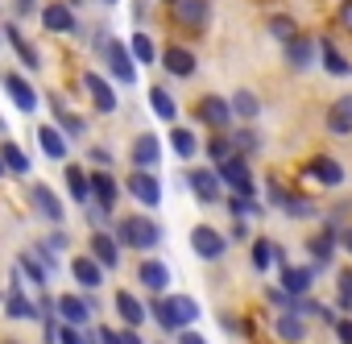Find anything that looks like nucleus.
Returning a JSON list of instances; mask_svg holds the SVG:
<instances>
[{
    "label": "nucleus",
    "mask_w": 352,
    "mask_h": 344,
    "mask_svg": "<svg viewBox=\"0 0 352 344\" xmlns=\"http://www.w3.org/2000/svg\"><path fill=\"white\" fill-rule=\"evenodd\" d=\"M116 241L124 249H137V253H149L162 245V224L153 216H124L116 220Z\"/></svg>",
    "instance_id": "f257e3e1"
},
{
    "label": "nucleus",
    "mask_w": 352,
    "mask_h": 344,
    "mask_svg": "<svg viewBox=\"0 0 352 344\" xmlns=\"http://www.w3.org/2000/svg\"><path fill=\"white\" fill-rule=\"evenodd\" d=\"M149 311H153V319L162 323V332H183V327H191V323L199 319V303H195L191 294H170V299H157Z\"/></svg>",
    "instance_id": "f03ea898"
},
{
    "label": "nucleus",
    "mask_w": 352,
    "mask_h": 344,
    "mask_svg": "<svg viewBox=\"0 0 352 344\" xmlns=\"http://www.w3.org/2000/svg\"><path fill=\"white\" fill-rule=\"evenodd\" d=\"M220 170H216V175H220V183L224 187H232V195H253L257 187H253V175H249V162L241 158V153H228L224 162H216Z\"/></svg>",
    "instance_id": "7ed1b4c3"
},
{
    "label": "nucleus",
    "mask_w": 352,
    "mask_h": 344,
    "mask_svg": "<svg viewBox=\"0 0 352 344\" xmlns=\"http://www.w3.org/2000/svg\"><path fill=\"white\" fill-rule=\"evenodd\" d=\"M100 46H104V63H108L112 79H116V83H137V63H133L129 46L116 42V38H104Z\"/></svg>",
    "instance_id": "20e7f679"
},
{
    "label": "nucleus",
    "mask_w": 352,
    "mask_h": 344,
    "mask_svg": "<svg viewBox=\"0 0 352 344\" xmlns=\"http://www.w3.org/2000/svg\"><path fill=\"white\" fill-rule=\"evenodd\" d=\"M124 191H129L141 208H157V204H162V183L153 179V170H133L129 183H124Z\"/></svg>",
    "instance_id": "39448f33"
},
{
    "label": "nucleus",
    "mask_w": 352,
    "mask_h": 344,
    "mask_svg": "<svg viewBox=\"0 0 352 344\" xmlns=\"http://www.w3.org/2000/svg\"><path fill=\"white\" fill-rule=\"evenodd\" d=\"M195 116H199L212 133H228V125H232V108H228V100H220V96H204L199 108H195Z\"/></svg>",
    "instance_id": "423d86ee"
},
{
    "label": "nucleus",
    "mask_w": 352,
    "mask_h": 344,
    "mask_svg": "<svg viewBox=\"0 0 352 344\" xmlns=\"http://www.w3.org/2000/svg\"><path fill=\"white\" fill-rule=\"evenodd\" d=\"M191 249H195V257H204V261H220L224 249H228V241H224L212 224H199V228H191Z\"/></svg>",
    "instance_id": "0eeeda50"
},
{
    "label": "nucleus",
    "mask_w": 352,
    "mask_h": 344,
    "mask_svg": "<svg viewBox=\"0 0 352 344\" xmlns=\"http://www.w3.org/2000/svg\"><path fill=\"white\" fill-rule=\"evenodd\" d=\"M30 200H34V208H38V216H42L46 224H54V228L63 224V216H67V212H63V200H58V195H54L46 183L30 187Z\"/></svg>",
    "instance_id": "6e6552de"
},
{
    "label": "nucleus",
    "mask_w": 352,
    "mask_h": 344,
    "mask_svg": "<svg viewBox=\"0 0 352 344\" xmlns=\"http://www.w3.org/2000/svg\"><path fill=\"white\" fill-rule=\"evenodd\" d=\"M137 282H141L149 294H166V286H170V266L157 261V257H145V261L137 266Z\"/></svg>",
    "instance_id": "1a4fd4ad"
},
{
    "label": "nucleus",
    "mask_w": 352,
    "mask_h": 344,
    "mask_svg": "<svg viewBox=\"0 0 352 344\" xmlns=\"http://www.w3.org/2000/svg\"><path fill=\"white\" fill-rule=\"evenodd\" d=\"M162 162V137L157 133H141L133 141V170H153Z\"/></svg>",
    "instance_id": "9d476101"
},
{
    "label": "nucleus",
    "mask_w": 352,
    "mask_h": 344,
    "mask_svg": "<svg viewBox=\"0 0 352 344\" xmlns=\"http://www.w3.org/2000/svg\"><path fill=\"white\" fill-rule=\"evenodd\" d=\"M302 175H307V179H319L323 187H340V183H344V166H340L336 158H323V153H319V158H311V162L302 166Z\"/></svg>",
    "instance_id": "9b49d317"
},
{
    "label": "nucleus",
    "mask_w": 352,
    "mask_h": 344,
    "mask_svg": "<svg viewBox=\"0 0 352 344\" xmlns=\"http://www.w3.org/2000/svg\"><path fill=\"white\" fill-rule=\"evenodd\" d=\"M83 87H87V96L100 112H116V92L108 87V79L100 71H83Z\"/></svg>",
    "instance_id": "f8f14e48"
},
{
    "label": "nucleus",
    "mask_w": 352,
    "mask_h": 344,
    "mask_svg": "<svg viewBox=\"0 0 352 344\" xmlns=\"http://www.w3.org/2000/svg\"><path fill=\"white\" fill-rule=\"evenodd\" d=\"M87 183H91V200H96L104 212H112V204L120 200V183L108 175V170H96V175H87Z\"/></svg>",
    "instance_id": "ddd939ff"
},
{
    "label": "nucleus",
    "mask_w": 352,
    "mask_h": 344,
    "mask_svg": "<svg viewBox=\"0 0 352 344\" xmlns=\"http://www.w3.org/2000/svg\"><path fill=\"white\" fill-rule=\"evenodd\" d=\"M162 67L174 75V79H191L195 75V54L187 50V46H170V50H162Z\"/></svg>",
    "instance_id": "4468645a"
},
{
    "label": "nucleus",
    "mask_w": 352,
    "mask_h": 344,
    "mask_svg": "<svg viewBox=\"0 0 352 344\" xmlns=\"http://www.w3.org/2000/svg\"><path fill=\"white\" fill-rule=\"evenodd\" d=\"M54 307H58V319L63 323H75V327H87V319L96 315L87 307V299H79V294H63V299H54Z\"/></svg>",
    "instance_id": "2eb2a0df"
},
{
    "label": "nucleus",
    "mask_w": 352,
    "mask_h": 344,
    "mask_svg": "<svg viewBox=\"0 0 352 344\" xmlns=\"http://www.w3.org/2000/svg\"><path fill=\"white\" fill-rule=\"evenodd\" d=\"M208 13H212L208 0H174V17H179L187 30H204L208 25Z\"/></svg>",
    "instance_id": "dca6fc26"
},
{
    "label": "nucleus",
    "mask_w": 352,
    "mask_h": 344,
    "mask_svg": "<svg viewBox=\"0 0 352 344\" xmlns=\"http://www.w3.org/2000/svg\"><path fill=\"white\" fill-rule=\"evenodd\" d=\"M5 92H9V100H13L21 112H38V92H34L17 71H9V75H5Z\"/></svg>",
    "instance_id": "f3484780"
},
{
    "label": "nucleus",
    "mask_w": 352,
    "mask_h": 344,
    "mask_svg": "<svg viewBox=\"0 0 352 344\" xmlns=\"http://www.w3.org/2000/svg\"><path fill=\"white\" fill-rule=\"evenodd\" d=\"M336 237H340V224H336V216L323 224V233L319 237H311V253H315V270H323L327 261H331V253H336Z\"/></svg>",
    "instance_id": "a211bd4d"
},
{
    "label": "nucleus",
    "mask_w": 352,
    "mask_h": 344,
    "mask_svg": "<svg viewBox=\"0 0 352 344\" xmlns=\"http://www.w3.org/2000/svg\"><path fill=\"white\" fill-rule=\"evenodd\" d=\"M274 332H278V340H286V344H302V340H307V315L282 311V315L274 319Z\"/></svg>",
    "instance_id": "6ab92c4d"
},
{
    "label": "nucleus",
    "mask_w": 352,
    "mask_h": 344,
    "mask_svg": "<svg viewBox=\"0 0 352 344\" xmlns=\"http://www.w3.org/2000/svg\"><path fill=\"white\" fill-rule=\"evenodd\" d=\"M71 274H75V282H79L83 290H100V286H104V266H100L96 257H75V261H71Z\"/></svg>",
    "instance_id": "aec40b11"
},
{
    "label": "nucleus",
    "mask_w": 352,
    "mask_h": 344,
    "mask_svg": "<svg viewBox=\"0 0 352 344\" xmlns=\"http://www.w3.org/2000/svg\"><path fill=\"white\" fill-rule=\"evenodd\" d=\"M187 183H191V191H195L204 204H216V200H220V187H224L216 170H191V179H187Z\"/></svg>",
    "instance_id": "412c9836"
},
{
    "label": "nucleus",
    "mask_w": 352,
    "mask_h": 344,
    "mask_svg": "<svg viewBox=\"0 0 352 344\" xmlns=\"http://www.w3.org/2000/svg\"><path fill=\"white\" fill-rule=\"evenodd\" d=\"M91 257H96L104 270H116V266H120V241L108 237V233H96V237H91Z\"/></svg>",
    "instance_id": "4be33fe9"
},
{
    "label": "nucleus",
    "mask_w": 352,
    "mask_h": 344,
    "mask_svg": "<svg viewBox=\"0 0 352 344\" xmlns=\"http://www.w3.org/2000/svg\"><path fill=\"white\" fill-rule=\"evenodd\" d=\"M5 315H9V319H38V307L21 294V278H13V286H9V294H5Z\"/></svg>",
    "instance_id": "5701e85b"
},
{
    "label": "nucleus",
    "mask_w": 352,
    "mask_h": 344,
    "mask_svg": "<svg viewBox=\"0 0 352 344\" xmlns=\"http://www.w3.org/2000/svg\"><path fill=\"white\" fill-rule=\"evenodd\" d=\"M116 311H120V319H124L129 327H141L145 315H149V307H145L133 290H116Z\"/></svg>",
    "instance_id": "b1692460"
},
{
    "label": "nucleus",
    "mask_w": 352,
    "mask_h": 344,
    "mask_svg": "<svg viewBox=\"0 0 352 344\" xmlns=\"http://www.w3.org/2000/svg\"><path fill=\"white\" fill-rule=\"evenodd\" d=\"M42 25H46L50 34H75V13H71V5H46V9H42Z\"/></svg>",
    "instance_id": "393cba45"
},
{
    "label": "nucleus",
    "mask_w": 352,
    "mask_h": 344,
    "mask_svg": "<svg viewBox=\"0 0 352 344\" xmlns=\"http://www.w3.org/2000/svg\"><path fill=\"white\" fill-rule=\"evenodd\" d=\"M228 108H232V116H236V120H245V125H253V120L261 116V100H257L249 87H236V96L228 100Z\"/></svg>",
    "instance_id": "a878e982"
},
{
    "label": "nucleus",
    "mask_w": 352,
    "mask_h": 344,
    "mask_svg": "<svg viewBox=\"0 0 352 344\" xmlns=\"http://www.w3.org/2000/svg\"><path fill=\"white\" fill-rule=\"evenodd\" d=\"M311 286H315V270H307V266H286V270H282V290H286V294L298 299V294H307Z\"/></svg>",
    "instance_id": "bb28decb"
},
{
    "label": "nucleus",
    "mask_w": 352,
    "mask_h": 344,
    "mask_svg": "<svg viewBox=\"0 0 352 344\" xmlns=\"http://www.w3.org/2000/svg\"><path fill=\"white\" fill-rule=\"evenodd\" d=\"M327 129H331V133H340V137H348V133H352V96H340V100L327 108Z\"/></svg>",
    "instance_id": "cd10ccee"
},
{
    "label": "nucleus",
    "mask_w": 352,
    "mask_h": 344,
    "mask_svg": "<svg viewBox=\"0 0 352 344\" xmlns=\"http://www.w3.org/2000/svg\"><path fill=\"white\" fill-rule=\"evenodd\" d=\"M38 145H42V153H46V158H54V162H63V158H67V137H63L54 125H38Z\"/></svg>",
    "instance_id": "c85d7f7f"
},
{
    "label": "nucleus",
    "mask_w": 352,
    "mask_h": 344,
    "mask_svg": "<svg viewBox=\"0 0 352 344\" xmlns=\"http://www.w3.org/2000/svg\"><path fill=\"white\" fill-rule=\"evenodd\" d=\"M319 63H323L331 75H352V63H348V58L336 50V42H327V38L319 42Z\"/></svg>",
    "instance_id": "c756f323"
},
{
    "label": "nucleus",
    "mask_w": 352,
    "mask_h": 344,
    "mask_svg": "<svg viewBox=\"0 0 352 344\" xmlns=\"http://www.w3.org/2000/svg\"><path fill=\"white\" fill-rule=\"evenodd\" d=\"M149 108L157 112V120H179V104L166 87H149Z\"/></svg>",
    "instance_id": "7c9ffc66"
},
{
    "label": "nucleus",
    "mask_w": 352,
    "mask_h": 344,
    "mask_svg": "<svg viewBox=\"0 0 352 344\" xmlns=\"http://www.w3.org/2000/svg\"><path fill=\"white\" fill-rule=\"evenodd\" d=\"M0 162H5V170H13V175H30V158L17 141H5L0 145Z\"/></svg>",
    "instance_id": "2f4dec72"
},
{
    "label": "nucleus",
    "mask_w": 352,
    "mask_h": 344,
    "mask_svg": "<svg viewBox=\"0 0 352 344\" xmlns=\"http://www.w3.org/2000/svg\"><path fill=\"white\" fill-rule=\"evenodd\" d=\"M170 149L179 153V158H195V153H199V141H195V133H191V129L174 125V129H170Z\"/></svg>",
    "instance_id": "473e14b6"
},
{
    "label": "nucleus",
    "mask_w": 352,
    "mask_h": 344,
    "mask_svg": "<svg viewBox=\"0 0 352 344\" xmlns=\"http://www.w3.org/2000/svg\"><path fill=\"white\" fill-rule=\"evenodd\" d=\"M286 63H290V67H302V71H307V67L315 63V46H311L307 38H290V42H286Z\"/></svg>",
    "instance_id": "72a5a7b5"
},
{
    "label": "nucleus",
    "mask_w": 352,
    "mask_h": 344,
    "mask_svg": "<svg viewBox=\"0 0 352 344\" xmlns=\"http://www.w3.org/2000/svg\"><path fill=\"white\" fill-rule=\"evenodd\" d=\"M67 187H71V200L75 204H87L91 200V183H87V170L83 166H67Z\"/></svg>",
    "instance_id": "f704fd0d"
},
{
    "label": "nucleus",
    "mask_w": 352,
    "mask_h": 344,
    "mask_svg": "<svg viewBox=\"0 0 352 344\" xmlns=\"http://www.w3.org/2000/svg\"><path fill=\"white\" fill-rule=\"evenodd\" d=\"M129 54H133V63H137V67H145V63H157V46H153V38H149V34H133V42H129Z\"/></svg>",
    "instance_id": "c9c22d12"
},
{
    "label": "nucleus",
    "mask_w": 352,
    "mask_h": 344,
    "mask_svg": "<svg viewBox=\"0 0 352 344\" xmlns=\"http://www.w3.org/2000/svg\"><path fill=\"white\" fill-rule=\"evenodd\" d=\"M274 261H282V249L270 241V237H261V241H253V270H270Z\"/></svg>",
    "instance_id": "e433bc0d"
},
{
    "label": "nucleus",
    "mask_w": 352,
    "mask_h": 344,
    "mask_svg": "<svg viewBox=\"0 0 352 344\" xmlns=\"http://www.w3.org/2000/svg\"><path fill=\"white\" fill-rule=\"evenodd\" d=\"M17 270H21V274H25L38 290L50 282V270H46V266H38V257H34V253H21V257H17Z\"/></svg>",
    "instance_id": "4c0bfd02"
},
{
    "label": "nucleus",
    "mask_w": 352,
    "mask_h": 344,
    "mask_svg": "<svg viewBox=\"0 0 352 344\" xmlns=\"http://www.w3.org/2000/svg\"><path fill=\"white\" fill-rule=\"evenodd\" d=\"M270 38H278V42L286 46L290 38H298V21L286 17V13H274V17H270Z\"/></svg>",
    "instance_id": "58836bf2"
},
{
    "label": "nucleus",
    "mask_w": 352,
    "mask_h": 344,
    "mask_svg": "<svg viewBox=\"0 0 352 344\" xmlns=\"http://www.w3.org/2000/svg\"><path fill=\"white\" fill-rule=\"evenodd\" d=\"M5 38H9L13 46H17V54H21V63H25L30 71H38V63H42V58H38V54H34V46H30V42L21 38V30H17V25H5Z\"/></svg>",
    "instance_id": "ea45409f"
},
{
    "label": "nucleus",
    "mask_w": 352,
    "mask_h": 344,
    "mask_svg": "<svg viewBox=\"0 0 352 344\" xmlns=\"http://www.w3.org/2000/svg\"><path fill=\"white\" fill-rule=\"evenodd\" d=\"M232 149H236L241 158L257 153V149H261V137H257V129H236V133H232Z\"/></svg>",
    "instance_id": "a19ab883"
},
{
    "label": "nucleus",
    "mask_w": 352,
    "mask_h": 344,
    "mask_svg": "<svg viewBox=\"0 0 352 344\" xmlns=\"http://www.w3.org/2000/svg\"><path fill=\"white\" fill-rule=\"evenodd\" d=\"M228 212H232V220H249V216H261V204L253 195H232L228 200Z\"/></svg>",
    "instance_id": "79ce46f5"
},
{
    "label": "nucleus",
    "mask_w": 352,
    "mask_h": 344,
    "mask_svg": "<svg viewBox=\"0 0 352 344\" xmlns=\"http://www.w3.org/2000/svg\"><path fill=\"white\" fill-rule=\"evenodd\" d=\"M204 153H208L212 162H224V158H228V153H236V149H232V137H228V133H216V137L204 145Z\"/></svg>",
    "instance_id": "37998d69"
},
{
    "label": "nucleus",
    "mask_w": 352,
    "mask_h": 344,
    "mask_svg": "<svg viewBox=\"0 0 352 344\" xmlns=\"http://www.w3.org/2000/svg\"><path fill=\"white\" fill-rule=\"evenodd\" d=\"M282 212L298 220V216H311V212H315V204H311V200H302V195H290V191H286V200H282Z\"/></svg>",
    "instance_id": "c03bdc74"
},
{
    "label": "nucleus",
    "mask_w": 352,
    "mask_h": 344,
    "mask_svg": "<svg viewBox=\"0 0 352 344\" xmlns=\"http://www.w3.org/2000/svg\"><path fill=\"white\" fill-rule=\"evenodd\" d=\"M58 344H87V336H83V327H75V323H63V332H58Z\"/></svg>",
    "instance_id": "a18cd8bd"
},
{
    "label": "nucleus",
    "mask_w": 352,
    "mask_h": 344,
    "mask_svg": "<svg viewBox=\"0 0 352 344\" xmlns=\"http://www.w3.org/2000/svg\"><path fill=\"white\" fill-rule=\"evenodd\" d=\"M58 120H63V133H67V137H83V133H87V125H83L79 116H67V112H63Z\"/></svg>",
    "instance_id": "49530a36"
},
{
    "label": "nucleus",
    "mask_w": 352,
    "mask_h": 344,
    "mask_svg": "<svg viewBox=\"0 0 352 344\" xmlns=\"http://www.w3.org/2000/svg\"><path fill=\"white\" fill-rule=\"evenodd\" d=\"M331 327H336V336L344 344H352V319H331Z\"/></svg>",
    "instance_id": "de8ad7c7"
},
{
    "label": "nucleus",
    "mask_w": 352,
    "mask_h": 344,
    "mask_svg": "<svg viewBox=\"0 0 352 344\" xmlns=\"http://www.w3.org/2000/svg\"><path fill=\"white\" fill-rule=\"evenodd\" d=\"M336 21H340L344 30H352V0H344V5L336 9Z\"/></svg>",
    "instance_id": "09e8293b"
},
{
    "label": "nucleus",
    "mask_w": 352,
    "mask_h": 344,
    "mask_svg": "<svg viewBox=\"0 0 352 344\" xmlns=\"http://www.w3.org/2000/svg\"><path fill=\"white\" fill-rule=\"evenodd\" d=\"M265 299H270V303H278V307H286V303H290L294 294H286L282 286H274V290H265Z\"/></svg>",
    "instance_id": "8fccbe9b"
},
{
    "label": "nucleus",
    "mask_w": 352,
    "mask_h": 344,
    "mask_svg": "<svg viewBox=\"0 0 352 344\" xmlns=\"http://www.w3.org/2000/svg\"><path fill=\"white\" fill-rule=\"evenodd\" d=\"M96 340H100V344H124V340H120V332H112V327H100V332H96Z\"/></svg>",
    "instance_id": "3c124183"
},
{
    "label": "nucleus",
    "mask_w": 352,
    "mask_h": 344,
    "mask_svg": "<svg viewBox=\"0 0 352 344\" xmlns=\"http://www.w3.org/2000/svg\"><path fill=\"white\" fill-rule=\"evenodd\" d=\"M46 245H50V249H54V253H58V249H67V245H71V237H67V233H63V228H58V233H54V237H50V241H46Z\"/></svg>",
    "instance_id": "603ef678"
},
{
    "label": "nucleus",
    "mask_w": 352,
    "mask_h": 344,
    "mask_svg": "<svg viewBox=\"0 0 352 344\" xmlns=\"http://www.w3.org/2000/svg\"><path fill=\"white\" fill-rule=\"evenodd\" d=\"M91 162H96V166H104V170H108V162H112V153H108V149H104V145H100V149H91Z\"/></svg>",
    "instance_id": "864d4df0"
},
{
    "label": "nucleus",
    "mask_w": 352,
    "mask_h": 344,
    "mask_svg": "<svg viewBox=\"0 0 352 344\" xmlns=\"http://www.w3.org/2000/svg\"><path fill=\"white\" fill-rule=\"evenodd\" d=\"M179 344H208L199 332H191V327H183V336H179Z\"/></svg>",
    "instance_id": "5fc2aeb1"
},
{
    "label": "nucleus",
    "mask_w": 352,
    "mask_h": 344,
    "mask_svg": "<svg viewBox=\"0 0 352 344\" xmlns=\"http://www.w3.org/2000/svg\"><path fill=\"white\" fill-rule=\"evenodd\" d=\"M232 241H249V228H245V220H232Z\"/></svg>",
    "instance_id": "6e6d98bb"
},
{
    "label": "nucleus",
    "mask_w": 352,
    "mask_h": 344,
    "mask_svg": "<svg viewBox=\"0 0 352 344\" xmlns=\"http://www.w3.org/2000/svg\"><path fill=\"white\" fill-rule=\"evenodd\" d=\"M336 241H340V245H344V249L352 253V228H340V237H336Z\"/></svg>",
    "instance_id": "4d7b16f0"
},
{
    "label": "nucleus",
    "mask_w": 352,
    "mask_h": 344,
    "mask_svg": "<svg viewBox=\"0 0 352 344\" xmlns=\"http://www.w3.org/2000/svg\"><path fill=\"white\" fill-rule=\"evenodd\" d=\"M120 340H124V344H141V336H137V327H129V332H120Z\"/></svg>",
    "instance_id": "13d9d810"
},
{
    "label": "nucleus",
    "mask_w": 352,
    "mask_h": 344,
    "mask_svg": "<svg viewBox=\"0 0 352 344\" xmlns=\"http://www.w3.org/2000/svg\"><path fill=\"white\" fill-rule=\"evenodd\" d=\"M34 5H38V0H17V13H30Z\"/></svg>",
    "instance_id": "bf43d9fd"
},
{
    "label": "nucleus",
    "mask_w": 352,
    "mask_h": 344,
    "mask_svg": "<svg viewBox=\"0 0 352 344\" xmlns=\"http://www.w3.org/2000/svg\"><path fill=\"white\" fill-rule=\"evenodd\" d=\"M0 179H5V162H0Z\"/></svg>",
    "instance_id": "052dcab7"
},
{
    "label": "nucleus",
    "mask_w": 352,
    "mask_h": 344,
    "mask_svg": "<svg viewBox=\"0 0 352 344\" xmlns=\"http://www.w3.org/2000/svg\"><path fill=\"white\" fill-rule=\"evenodd\" d=\"M0 133H5V116H0Z\"/></svg>",
    "instance_id": "680f3d73"
},
{
    "label": "nucleus",
    "mask_w": 352,
    "mask_h": 344,
    "mask_svg": "<svg viewBox=\"0 0 352 344\" xmlns=\"http://www.w3.org/2000/svg\"><path fill=\"white\" fill-rule=\"evenodd\" d=\"M104 5H116V0H104Z\"/></svg>",
    "instance_id": "e2e57ef3"
},
{
    "label": "nucleus",
    "mask_w": 352,
    "mask_h": 344,
    "mask_svg": "<svg viewBox=\"0 0 352 344\" xmlns=\"http://www.w3.org/2000/svg\"><path fill=\"white\" fill-rule=\"evenodd\" d=\"M166 5H174V0H166Z\"/></svg>",
    "instance_id": "0e129e2a"
},
{
    "label": "nucleus",
    "mask_w": 352,
    "mask_h": 344,
    "mask_svg": "<svg viewBox=\"0 0 352 344\" xmlns=\"http://www.w3.org/2000/svg\"><path fill=\"white\" fill-rule=\"evenodd\" d=\"M9 344H17V340H9Z\"/></svg>",
    "instance_id": "69168bd1"
}]
</instances>
